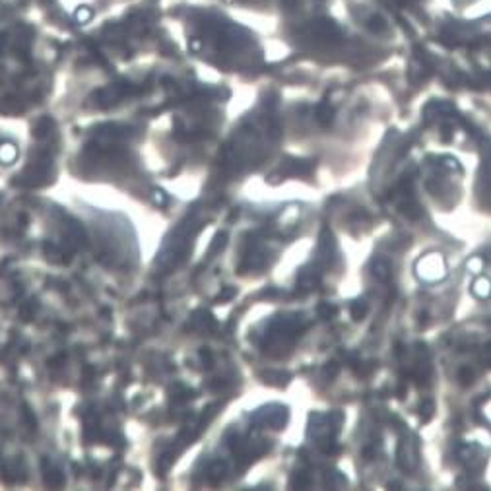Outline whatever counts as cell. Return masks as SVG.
<instances>
[{
	"instance_id": "10",
	"label": "cell",
	"mask_w": 491,
	"mask_h": 491,
	"mask_svg": "<svg viewBox=\"0 0 491 491\" xmlns=\"http://www.w3.org/2000/svg\"><path fill=\"white\" fill-rule=\"evenodd\" d=\"M226 472H228L226 462H222V460L212 462V466H210V480H212V484H218L226 476Z\"/></svg>"
},
{
	"instance_id": "20",
	"label": "cell",
	"mask_w": 491,
	"mask_h": 491,
	"mask_svg": "<svg viewBox=\"0 0 491 491\" xmlns=\"http://www.w3.org/2000/svg\"><path fill=\"white\" fill-rule=\"evenodd\" d=\"M458 10H466V8H472V6H476V4H480V2H484V0H451Z\"/></svg>"
},
{
	"instance_id": "24",
	"label": "cell",
	"mask_w": 491,
	"mask_h": 491,
	"mask_svg": "<svg viewBox=\"0 0 491 491\" xmlns=\"http://www.w3.org/2000/svg\"><path fill=\"white\" fill-rule=\"evenodd\" d=\"M24 418H26V422H28V426L35 429V418H33V412L28 408V406H24Z\"/></svg>"
},
{
	"instance_id": "2",
	"label": "cell",
	"mask_w": 491,
	"mask_h": 491,
	"mask_svg": "<svg viewBox=\"0 0 491 491\" xmlns=\"http://www.w3.org/2000/svg\"><path fill=\"white\" fill-rule=\"evenodd\" d=\"M315 164L305 160H288V173L290 175H309L313 173Z\"/></svg>"
},
{
	"instance_id": "17",
	"label": "cell",
	"mask_w": 491,
	"mask_h": 491,
	"mask_svg": "<svg viewBox=\"0 0 491 491\" xmlns=\"http://www.w3.org/2000/svg\"><path fill=\"white\" fill-rule=\"evenodd\" d=\"M309 484H311V478H309L307 474H301V472H297L294 476V480H292V488H295V490L305 488V486H309Z\"/></svg>"
},
{
	"instance_id": "25",
	"label": "cell",
	"mask_w": 491,
	"mask_h": 491,
	"mask_svg": "<svg viewBox=\"0 0 491 491\" xmlns=\"http://www.w3.org/2000/svg\"><path fill=\"white\" fill-rule=\"evenodd\" d=\"M200 358L204 361V367H210L214 363V358H212V354L208 350H200Z\"/></svg>"
},
{
	"instance_id": "4",
	"label": "cell",
	"mask_w": 491,
	"mask_h": 491,
	"mask_svg": "<svg viewBox=\"0 0 491 491\" xmlns=\"http://www.w3.org/2000/svg\"><path fill=\"white\" fill-rule=\"evenodd\" d=\"M297 284H299L301 290H313V288H317V284H319V272H315L313 268H305L301 272Z\"/></svg>"
},
{
	"instance_id": "1",
	"label": "cell",
	"mask_w": 491,
	"mask_h": 491,
	"mask_svg": "<svg viewBox=\"0 0 491 491\" xmlns=\"http://www.w3.org/2000/svg\"><path fill=\"white\" fill-rule=\"evenodd\" d=\"M274 410L276 412H266V408H264V410L257 412L253 416V420L259 422V424H268V426L276 427V429H282L288 422V412H286L284 406H276Z\"/></svg>"
},
{
	"instance_id": "30",
	"label": "cell",
	"mask_w": 491,
	"mask_h": 491,
	"mask_svg": "<svg viewBox=\"0 0 491 491\" xmlns=\"http://www.w3.org/2000/svg\"><path fill=\"white\" fill-rule=\"evenodd\" d=\"M113 131H119L117 127H113ZM125 132H127V129H123L121 132H111V136H125Z\"/></svg>"
},
{
	"instance_id": "19",
	"label": "cell",
	"mask_w": 491,
	"mask_h": 491,
	"mask_svg": "<svg viewBox=\"0 0 491 491\" xmlns=\"http://www.w3.org/2000/svg\"><path fill=\"white\" fill-rule=\"evenodd\" d=\"M49 129H51V121H49V119L39 121V123H37V127H35V136H37V138L47 136V134H49Z\"/></svg>"
},
{
	"instance_id": "18",
	"label": "cell",
	"mask_w": 491,
	"mask_h": 491,
	"mask_svg": "<svg viewBox=\"0 0 491 491\" xmlns=\"http://www.w3.org/2000/svg\"><path fill=\"white\" fill-rule=\"evenodd\" d=\"M338 371H340V365H338V361H328L327 365L323 367V375H325L327 379H334V377L338 375Z\"/></svg>"
},
{
	"instance_id": "9",
	"label": "cell",
	"mask_w": 491,
	"mask_h": 491,
	"mask_svg": "<svg viewBox=\"0 0 491 491\" xmlns=\"http://www.w3.org/2000/svg\"><path fill=\"white\" fill-rule=\"evenodd\" d=\"M367 311H369V307H367V303H365L363 299H356V301L350 303V315H352V319L358 321V323L365 319Z\"/></svg>"
},
{
	"instance_id": "26",
	"label": "cell",
	"mask_w": 491,
	"mask_h": 491,
	"mask_svg": "<svg viewBox=\"0 0 491 491\" xmlns=\"http://www.w3.org/2000/svg\"><path fill=\"white\" fill-rule=\"evenodd\" d=\"M468 268H472V270H480L482 268V259H472V261L468 262Z\"/></svg>"
},
{
	"instance_id": "6",
	"label": "cell",
	"mask_w": 491,
	"mask_h": 491,
	"mask_svg": "<svg viewBox=\"0 0 491 491\" xmlns=\"http://www.w3.org/2000/svg\"><path fill=\"white\" fill-rule=\"evenodd\" d=\"M43 472H45V482H47V486H51V488H61L63 484H65V478H63V474L59 472V470H55V468H47V462L43 460Z\"/></svg>"
},
{
	"instance_id": "13",
	"label": "cell",
	"mask_w": 491,
	"mask_h": 491,
	"mask_svg": "<svg viewBox=\"0 0 491 491\" xmlns=\"http://www.w3.org/2000/svg\"><path fill=\"white\" fill-rule=\"evenodd\" d=\"M433 412H435L433 400H424V404L420 406V416H422V422H424V424H427V422L433 418Z\"/></svg>"
},
{
	"instance_id": "12",
	"label": "cell",
	"mask_w": 491,
	"mask_h": 491,
	"mask_svg": "<svg viewBox=\"0 0 491 491\" xmlns=\"http://www.w3.org/2000/svg\"><path fill=\"white\" fill-rule=\"evenodd\" d=\"M317 313H319V317L321 319H325V321H330L336 313H338V309L332 305V303H321L319 307H317Z\"/></svg>"
},
{
	"instance_id": "8",
	"label": "cell",
	"mask_w": 491,
	"mask_h": 491,
	"mask_svg": "<svg viewBox=\"0 0 491 491\" xmlns=\"http://www.w3.org/2000/svg\"><path fill=\"white\" fill-rule=\"evenodd\" d=\"M332 119H334V109L328 103H321L317 107V121H319V125L321 127H328L332 123Z\"/></svg>"
},
{
	"instance_id": "5",
	"label": "cell",
	"mask_w": 491,
	"mask_h": 491,
	"mask_svg": "<svg viewBox=\"0 0 491 491\" xmlns=\"http://www.w3.org/2000/svg\"><path fill=\"white\" fill-rule=\"evenodd\" d=\"M195 327L200 328V330H214V328L218 327V323H216V319L210 315V313H206V311H198L195 313Z\"/></svg>"
},
{
	"instance_id": "15",
	"label": "cell",
	"mask_w": 491,
	"mask_h": 491,
	"mask_svg": "<svg viewBox=\"0 0 491 491\" xmlns=\"http://www.w3.org/2000/svg\"><path fill=\"white\" fill-rule=\"evenodd\" d=\"M327 486L330 488H338V486H346V478L340 472H328L327 474Z\"/></svg>"
},
{
	"instance_id": "23",
	"label": "cell",
	"mask_w": 491,
	"mask_h": 491,
	"mask_svg": "<svg viewBox=\"0 0 491 491\" xmlns=\"http://www.w3.org/2000/svg\"><path fill=\"white\" fill-rule=\"evenodd\" d=\"M482 361H484V365H486V367H491V344H486V346H484Z\"/></svg>"
},
{
	"instance_id": "3",
	"label": "cell",
	"mask_w": 491,
	"mask_h": 491,
	"mask_svg": "<svg viewBox=\"0 0 491 491\" xmlns=\"http://www.w3.org/2000/svg\"><path fill=\"white\" fill-rule=\"evenodd\" d=\"M371 272L381 282H389L391 280V264H389V261H385V259H377V261L373 262L371 264Z\"/></svg>"
},
{
	"instance_id": "21",
	"label": "cell",
	"mask_w": 491,
	"mask_h": 491,
	"mask_svg": "<svg viewBox=\"0 0 491 491\" xmlns=\"http://www.w3.org/2000/svg\"><path fill=\"white\" fill-rule=\"evenodd\" d=\"M76 20H78L80 24L90 22V20H92V10H90V8H82V10H78V12H76Z\"/></svg>"
},
{
	"instance_id": "29",
	"label": "cell",
	"mask_w": 491,
	"mask_h": 491,
	"mask_svg": "<svg viewBox=\"0 0 491 491\" xmlns=\"http://www.w3.org/2000/svg\"><path fill=\"white\" fill-rule=\"evenodd\" d=\"M224 387H226V383H222L220 379H216V383H210V389H214V391H220Z\"/></svg>"
},
{
	"instance_id": "22",
	"label": "cell",
	"mask_w": 491,
	"mask_h": 491,
	"mask_svg": "<svg viewBox=\"0 0 491 491\" xmlns=\"http://www.w3.org/2000/svg\"><path fill=\"white\" fill-rule=\"evenodd\" d=\"M237 295V290L235 288H226L222 294L218 295V301H229V299H233Z\"/></svg>"
},
{
	"instance_id": "14",
	"label": "cell",
	"mask_w": 491,
	"mask_h": 491,
	"mask_svg": "<svg viewBox=\"0 0 491 491\" xmlns=\"http://www.w3.org/2000/svg\"><path fill=\"white\" fill-rule=\"evenodd\" d=\"M491 292V284L486 280V278H480L476 284H474V294L478 297H488V294Z\"/></svg>"
},
{
	"instance_id": "16",
	"label": "cell",
	"mask_w": 491,
	"mask_h": 491,
	"mask_svg": "<svg viewBox=\"0 0 491 491\" xmlns=\"http://www.w3.org/2000/svg\"><path fill=\"white\" fill-rule=\"evenodd\" d=\"M458 381L464 385V387H470L472 381H474V371L470 367H462L458 371Z\"/></svg>"
},
{
	"instance_id": "27",
	"label": "cell",
	"mask_w": 491,
	"mask_h": 491,
	"mask_svg": "<svg viewBox=\"0 0 491 491\" xmlns=\"http://www.w3.org/2000/svg\"><path fill=\"white\" fill-rule=\"evenodd\" d=\"M154 200H156L158 204H165V202H167V196H165L162 191H156V193H154Z\"/></svg>"
},
{
	"instance_id": "28",
	"label": "cell",
	"mask_w": 491,
	"mask_h": 491,
	"mask_svg": "<svg viewBox=\"0 0 491 491\" xmlns=\"http://www.w3.org/2000/svg\"><path fill=\"white\" fill-rule=\"evenodd\" d=\"M394 356H396V358H404V346H402V344H396V346H394Z\"/></svg>"
},
{
	"instance_id": "7",
	"label": "cell",
	"mask_w": 491,
	"mask_h": 491,
	"mask_svg": "<svg viewBox=\"0 0 491 491\" xmlns=\"http://www.w3.org/2000/svg\"><path fill=\"white\" fill-rule=\"evenodd\" d=\"M262 379L268 383V385H276V387H284L292 375L290 373H282V371H268V373H262Z\"/></svg>"
},
{
	"instance_id": "11",
	"label": "cell",
	"mask_w": 491,
	"mask_h": 491,
	"mask_svg": "<svg viewBox=\"0 0 491 491\" xmlns=\"http://www.w3.org/2000/svg\"><path fill=\"white\" fill-rule=\"evenodd\" d=\"M228 245V233H224V231H220L216 237H214V241H212V247H210V257L212 255H218L224 247Z\"/></svg>"
}]
</instances>
